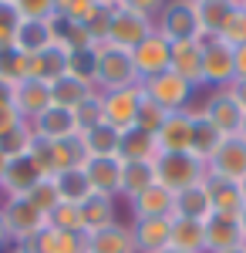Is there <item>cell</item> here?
<instances>
[{"label":"cell","mask_w":246,"mask_h":253,"mask_svg":"<svg viewBox=\"0 0 246 253\" xmlns=\"http://www.w3.org/2000/svg\"><path fill=\"white\" fill-rule=\"evenodd\" d=\"M240 135H243V138H246V118H243V128H240Z\"/></svg>","instance_id":"6f0895ef"},{"label":"cell","mask_w":246,"mask_h":253,"mask_svg":"<svg viewBox=\"0 0 246 253\" xmlns=\"http://www.w3.org/2000/svg\"><path fill=\"white\" fill-rule=\"evenodd\" d=\"M203 230H206V253H229L246 247L243 233H240V223L226 219V216H212L209 213L203 219Z\"/></svg>","instance_id":"ac0fdd59"},{"label":"cell","mask_w":246,"mask_h":253,"mask_svg":"<svg viewBox=\"0 0 246 253\" xmlns=\"http://www.w3.org/2000/svg\"><path fill=\"white\" fill-rule=\"evenodd\" d=\"M81 226H84V236L88 233H98V230H105V226H112L118 223V216H115V199L112 196H101V193H91L81 206Z\"/></svg>","instance_id":"d4e9b609"},{"label":"cell","mask_w":246,"mask_h":253,"mask_svg":"<svg viewBox=\"0 0 246 253\" xmlns=\"http://www.w3.org/2000/svg\"><path fill=\"white\" fill-rule=\"evenodd\" d=\"M7 162H10V159H7V156H0V179H3V172H7Z\"/></svg>","instance_id":"db71d44e"},{"label":"cell","mask_w":246,"mask_h":253,"mask_svg":"<svg viewBox=\"0 0 246 253\" xmlns=\"http://www.w3.org/2000/svg\"><path fill=\"white\" fill-rule=\"evenodd\" d=\"M84 253H138L135 250V236L132 226L125 223H112L98 233L84 236Z\"/></svg>","instance_id":"ffe728a7"},{"label":"cell","mask_w":246,"mask_h":253,"mask_svg":"<svg viewBox=\"0 0 246 253\" xmlns=\"http://www.w3.org/2000/svg\"><path fill=\"white\" fill-rule=\"evenodd\" d=\"M20 10V20H51L54 17V0H14Z\"/></svg>","instance_id":"f6af8a7d"},{"label":"cell","mask_w":246,"mask_h":253,"mask_svg":"<svg viewBox=\"0 0 246 253\" xmlns=\"http://www.w3.org/2000/svg\"><path fill=\"white\" fill-rule=\"evenodd\" d=\"M189 3H206V0H189Z\"/></svg>","instance_id":"94428289"},{"label":"cell","mask_w":246,"mask_h":253,"mask_svg":"<svg viewBox=\"0 0 246 253\" xmlns=\"http://www.w3.org/2000/svg\"><path fill=\"white\" fill-rule=\"evenodd\" d=\"M206 172L226 182L246 179V138L243 135H226L223 145L216 149V156L206 162Z\"/></svg>","instance_id":"30bf717a"},{"label":"cell","mask_w":246,"mask_h":253,"mask_svg":"<svg viewBox=\"0 0 246 253\" xmlns=\"http://www.w3.org/2000/svg\"><path fill=\"white\" fill-rule=\"evenodd\" d=\"M189 115H192V135H189V152L199 162H209V159L216 156V149L223 145V132L212 125V122H206V118L199 115V112H192L189 108Z\"/></svg>","instance_id":"cb8c5ba5"},{"label":"cell","mask_w":246,"mask_h":253,"mask_svg":"<svg viewBox=\"0 0 246 253\" xmlns=\"http://www.w3.org/2000/svg\"><path fill=\"white\" fill-rule=\"evenodd\" d=\"M38 179H44V175L38 172V166H34L27 156H17V159L7 162V172H3V179H0V193H3V199L24 196Z\"/></svg>","instance_id":"603a6c76"},{"label":"cell","mask_w":246,"mask_h":253,"mask_svg":"<svg viewBox=\"0 0 246 253\" xmlns=\"http://www.w3.org/2000/svg\"><path fill=\"white\" fill-rule=\"evenodd\" d=\"M95 61H98V51H95V47L71 51V54H68V75L88 81V84H95Z\"/></svg>","instance_id":"b9f144b4"},{"label":"cell","mask_w":246,"mask_h":253,"mask_svg":"<svg viewBox=\"0 0 246 253\" xmlns=\"http://www.w3.org/2000/svg\"><path fill=\"white\" fill-rule=\"evenodd\" d=\"M236 186H240V193H243V203H246V179H240Z\"/></svg>","instance_id":"9f6ffc18"},{"label":"cell","mask_w":246,"mask_h":253,"mask_svg":"<svg viewBox=\"0 0 246 253\" xmlns=\"http://www.w3.org/2000/svg\"><path fill=\"white\" fill-rule=\"evenodd\" d=\"M128 203H132L135 219H172L175 216V193L165 189L162 182H152L145 193H138Z\"/></svg>","instance_id":"9a60e30c"},{"label":"cell","mask_w":246,"mask_h":253,"mask_svg":"<svg viewBox=\"0 0 246 253\" xmlns=\"http://www.w3.org/2000/svg\"><path fill=\"white\" fill-rule=\"evenodd\" d=\"M165 118H169V112L159 108V105H155L152 98H145V91H142V105H138V115H135V128H142V132L155 135V132L162 128Z\"/></svg>","instance_id":"ab89813d"},{"label":"cell","mask_w":246,"mask_h":253,"mask_svg":"<svg viewBox=\"0 0 246 253\" xmlns=\"http://www.w3.org/2000/svg\"><path fill=\"white\" fill-rule=\"evenodd\" d=\"M75 122H78V135L88 132V128H95V125H101V98H98V91L75 108Z\"/></svg>","instance_id":"ee69618b"},{"label":"cell","mask_w":246,"mask_h":253,"mask_svg":"<svg viewBox=\"0 0 246 253\" xmlns=\"http://www.w3.org/2000/svg\"><path fill=\"white\" fill-rule=\"evenodd\" d=\"M98 10H101L98 0H54V14L75 20V24H88Z\"/></svg>","instance_id":"74e56055"},{"label":"cell","mask_w":246,"mask_h":253,"mask_svg":"<svg viewBox=\"0 0 246 253\" xmlns=\"http://www.w3.org/2000/svg\"><path fill=\"white\" fill-rule=\"evenodd\" d=\"M122 7H128V10H138V14H145V17H159V10L165 7V0H122Z\"/></svg>","instance_id":"7dc6e473"},{"label":"cell","mask_w":246,"mask_h":253,"mask_svg":"<svg viewBox=\"0 0 246 253\" xmlns=\"http://www.w3.org/2000/svg\"><path fill=\"white\" fill-rule=\"evenodd\" d=\"M98 61H95V88L98 91H118V88H132L142 84L135 71L132 51H122L112 44H98Z\"/></svg>","instance_id":"6da1fadb"},{"label":"cell","mask_w":246,"mask_h":253,"mask_svg":"<svg viewBox=\"0 0 246 253\" xmlns=\"http://www.w3.org/2000/svg\"><path fill=\"white\" fill-rule=\"evenodd\" d=\"M155 31L169 44L179 41H203V24H199V10L189 0H165V7L155 17Z\"/></svg>","instance_id":"3957f363"},{"label":"cell","mask_w":246,"mask_h":253,"mask_svg":"<svg viewBox=\"0 0 246 253\" xmlns=\"http://www.w3.org/2000/svg\"><path fill=\"white\" fill-rule=\"evenodd\" d=\"M229 253H246V247H240V250H229Z\"/></svg>","instance_id":"91938a15"},{"label":"cell","mask_w":246,"mask_h":253,"mask_svg":"<svg viewBox=\"0 0 246 253\" xmlns=\"http://www.w3.org/2000/svg\"><path fill=\"white\" fill-rule=\"evenodd\" d=\"M132 236L138 253H162L172 243V219H135Z\"/></svg>","instance_id":"7402d4cb"},{"label":"cell","mask_w":246,"mask_h":253,"mask_svg":"<svg viewBox=\"0 0 246 253\" xmlns=\"http://www.w3.org/2000/svg\"><path fill=\"white\" fill-rule=\"evenodd\" d=\"M206 162H199L192 152H159L155 156V182H162L172 193L206 182Z\"/></svg>","instance_id":"7a4b0ae2"},{"label":"cell","mask_w":246,"mask_h":253,"mask_svg":"<svg viewBox=\"0 0 246 253\" xmlns=\"http://www.w3.org/2000/svg\"><path fill=\"white\" fill-rule=\"evenodd\" d=\"M14 108L20 112L24 122H34L41 112H47L54 101H51V84L41 78H24V81H14Z\"/></svg>","instance_id":"7c38bea8"},{"label":"cell","mask_w":246,"mask_h":253,"mask_svg":"<svg viewBox=\"0 0 246 253\" xmlns=\"http://www.w3.org/2000/svg\"><path fill=\"white\" fill-rule=\"evenodd\" d=\"M17 253H84V233H64L54 226H44L27 243H17Z\"/></svg>","instance_id":"2e32d148"},{"label":"cell","mask_w":246,"mask_h":253,"mask_svg":"<svg viewBox=\"0 0 246 253\" xmlns=\"http://www.w3.org/2000/svg\"><path fill=\"white\" fill-rule=\"evenodd\" d=\"M155 182V159L152 162H122V196L135 199Z\"/></svg>","instance_id":"1f68e13d"},{"label":"cell","mask_w":246,"mask_h":253,"mask_svg":"<svg viewBox=\"0 0 246 253\" xmlns=\"http://www.w3.org/2000/svg\"><path fill=\"white\" fill-rule=\"evenodd\" d=\"M175 216H182V219H206V216H209L206 182H199V186H189V189L175 193Z\"/></svg>","instance_id":"836d02e7"},{"label":"cell","mask_w":246,"mask_h":253,"mask_svg":"<svg viewBox=\"0 0 246 253\" xmlns=\"http://www.w3.org/2000/svg\"><path fill=\"white\" fill-rule=\"evenodd\" d=\"M98 98H101V122L105 125H112L118 132L135 128V115L142 105V84L118 88V91H98Z\"/></svg>","instance_id":"52a82bcc"},{"label":"cell","mask_w":246,"mask_h":253,"mask_svg":"<svg viewBox=\"0 0 246 253\" xmlns=\"http://www.w3.org/2000/svg\"><path fill=\"white\" fill-rule=\"evenodd\" d=\"M169 54H172V44L159 31H152L149 38L142 41L138 47L132 51V61H135V71H138V81L152 78V75H162L169 71Z\"/></svg>","instance_id":"8fae6325"},{"label":"cell","mask_w":246,"mask_h":253,"mask_svg":"<svg viewBox=\"0 0 246 253\" xmlns=\"http://www.w3.org/2000/svg\"><path fill=\"white\" fill-rule=\"evenodd\" d=\"M142 91L145 98H152L159 108H165V112H186L192 105V88L186 78H179L175 71H162V75H152V78L142 81Z\"/></svg>","instance_id":"5b68a950"},{"label":"cell","mask_w":246,"mask_h":253,"mask_svg":"<svg viewBox=\"0 0 246 253\" xmlns=\"http://www.w3.org/2000/svg\"><path fill=\"white\" fill-rule=\"evenodd\" d=\"M84 175L91 182V193L101 196H122V159L118 156H95V159H84Z\"/></svg>","instance_id":"5bb4252c"},{"label":"cell","mask_w":246,"mask_h":253,"mask_svg":"<svg viewBox=\"0 0 246 253\" xmlns=\"http://www.w3.org/2000/svg\"><path fill=\"white\" fill-rule=\"evenodd\" d=\"M236 223H240V233H243V240H246V206L240 210V216H236Z\"/></svg>","instance_id":"f5cc1de1"},{"label":"cell","mask_w":246,"mask_h":253,"mask_svg":"<svg viewBox=\"0 0 246 253\" xmlns=\"http://www.w3.org/2000/svg\"><path fill=\"white\" fill-rule=\"evenodd\" d=\"M20 125H24V118H20V112L14 108V101H0V135L14 132Z\"/></svg>","instance_id":"bcb514c9"},{"label":"cell","mask_w":246,"mask_h":253,"mask_svg":"<svg viewBox=\"0 0 246 253\" xmlns=\"http://www.w3.org/2000/svg\"><path fill=\"white\" fill-rule=\"evenodd\" d=\"M84 145H81V135L64 138V142H51V175H61L68 169H81L84 166Z\"/></svg>","instance_id":"4dcf8cb0"},{"label":"cell","mask_w":246,"mask_h":253,"mask_svg":"<svg viewBox=\"0 0 246 253\" xmlns=\"http://www.w3.org/2000/svg\"><path fill=\"white\" fill-rule=\"evenodd\" d=\"M10 243V233H7V226H3V216H0V250Z\"/></svg>","instance_id":"816d5d0a"},{"label":"cell","mask_w":246,"mask_h":253,"mask_svg":"<svg viewBox=\"0 0 246 253\" xmlns=\"http://www.w3.org/2000/svg\"><path fill=\"white\" fill-rule=\"evenodd\" d=\"M236 3L240 0H206V3H196L199 24H203V38H219V31H223V24H226V17L233 14Z\"/></svg>","instance_id":"d6a6232c"},{"label":"cell","mask_w":246,"mask_h":253,"mask_svg":"<svg viewBox=\"0 0 246 253\" xmlns=\"http://www.w3.org/2000/svg\"><path fill=\"white\" fill-rule=\"evenodd\" d=\"M169 71H175L179 78H186L192 88L206 84L203 81V41H179V44H172Z\"/></svg>","instance_id":"e0dca14e"},{"label":"cell","mask_w":246,"mask_h":253,"mask_svg":"<svg viewBox=\"0 0 246 253\" xmlns=\"http://www.w3.org/2000/svg\"><path fill=\"white\" fill-rule=\"evenodd\" d=\"M34 138H44V142H64V138L78 135V122L71 108H61V105H51L47 112H41L34 122H27Z\"/></svg>","instance_id":"4fadbf2b"},{"label":"cell","mask_w":246,"mask_h":253,"mask_svg":"<svg viewBox=\"0 0 246 253\" xmlns=\"http://www.w3.org/2000/svg\"><path fill=\"white\" fill-rule=\"evenodd\" d=\"M31 138H34V132H31V125L24 122L20 128L7 132V135H0V156H7V159L27 156V149H31Z\"/></svg>","instance_id":"60d3db41"},{"label":"cell","mask_w":246,"mask_h":253,"mask_svg":"<svg viewBox=\"0 0 246 253\" xmlns=\"http://www.w3.org/2000/svg\"><path fill=\"white\" fill-rule=\"evenodd\" d=\"M219 41H226L229 47H240V44H246V7H233V14L226 17V24H223V31H219Z\"/></svg>","instance_id":"7bdbcfd3"},{"label":"cell","mask_w":246,"mask_h":253,"mask_svg":"<svg viewBox=\"0 0 246 253\" xmlns=\"http://www.w3.org/2000/svg\"><path fill=\"white\" fill-rule=\"evenodd\" d=\"M0 216H3V226L14 243H27L31 236H38L44 226H47V216L34 210L24 196H10L0 203Z\"/></svg>","instance_id":"8992f818"},{"label":"cell","mask_w":246,"mask_h":253,"mask_svg":"<svg viewBox=\"0 0 246 253\" xmlns=\"http://www.w3.org/2000/svg\"><path fill=\"white\" fill-rule=\"evenodd\" d=\"M24 199L34 206V210H41V213L47 216L51 210H54L57 203H61V196H57V186H54V179L51 175H44V179H38L27 193H24Z\"/></svg>","instance_id":"8d00e7d4"},{"label":"cell","mask_w":246,"mask_h":253,"mask_svg":"<svg viewBox=\"0 0 246 253\" xmlns=\"http://www.w3.org/2000/svg\"><path fill=\"white\" fill-rule=\"evenodd\" d=\"M162 253H182V250H172V247H165V250H162Z\"/></svg>","instance_id":"680465c9"},{"label":"cell","mask_w":246,"mask_h":253,"mask_svg":"<svg viewBox=\"0 0 246 253\" xmlns=\"http://www.w3.org/2000/svg\"><path fill=\"white\" fill-rule=\"evenodd\" d=\"M206 193H209V213L212 216H226V219H236L240 210H243V193L236 182H226V179H216V175H206Z\"/></svg>","instance_id":"44dd1931"},{"label":"cell","mask_w":246,"mask_h":253,"mask_svg":"<svg viewBox=\"0 0 246 253\" xmlns=\"http://www.w3.org/2000/svg\"><path fill=\"white\" fill-rule=\"evenodd\" d=\"M81 145H84V156H118V145H122V132L112 128V125H95L88 132H81Z\"/></svg>","instance_id":"f1b7e54d"},{"label":"cell","mask_w":246,"mask_h":253,"mask_svg":"<svg viewBox=\"0 0 246 253\" xmlns=\"http://www.w3.org/2000/svg\"><path fill=\"white\" fill-rule=\"evenodd\" d=\"M226 91H229L233 98H236L240 105H243V112H246V78H236V81H233V84L226 88Z\"/></svg>","instance_id":"681fc988"},{"label":"cell","mask_w":246,"mask_h":253,"mask_svg":"<svg viewBox=\"0 0 246 253\" xmlns=\"http://www.w3.org/2000/svg\"><path fill=\"white\" fill-rule=\"evenodd\" d=\"M233 61H236V78H246V44L233 47ZM233 78V81H236Z\"/></svg>","instance_id":"c3c4849f"},{"label":"cell","mask_w":246,"mask_h":253,"mask_svg":"<svg viewBox=\"0 0 246 253\" xmlns=\"http://www.w3.org/2000/svg\"><path fill=\"white\" fill-rule=\"evenodd\" d=\"M236 78L233 47L219 38H203V81L212 88H229Z\"/></svg>","instance_id":"ba28073f"},{"label":"cell","mask_w":246,"mask_h":253,"mask_svg":"<svg viewBox=\"0 0 246 253\" xmlns=\"http://www.w3.org/2000/svg\"><path fill=\"white\" fill-rule=\"evenodd\" d=\"M189 135H192V115L186 112H172L162 128L155 132V149L159 152H189Z\"/></svg>","instance_id":"d6986e66"},{"label":"cell","mask_w":246,"mask_h":253,"mask_svg":"<svg viewBox=\"0 0 246 253\" xmlns=\"http://www.w3.org/2000/svg\"><path fill=\"white\" fill-rule=\"evenodd\" d=\"M47 226L64 230V233H84V226H81V210H78L75 203H57L54 210L47 213Z\"/></svg>","instance_id":"f35d334b"},{"label":"cell","mask_w":246,"mask_h":253,"mask_svg":"<svg viewBox=\"0 0 246 253\" xmlns=\"http://www.w3.org/2000/svg\"><path fill=\"white\" fill-rule=\"evenodd\" d=\"M155 156H159L155 135L142 132V128L122 132V145H118V159H122V162H152Z\"/></svg>","instance_id":"83f0119b"},{"label":"cell","mask_w":246,"mask_h":253,"mask_svg":"<svg viewBox=\"0 0 246 253\" xmlns=\"http://www.w3.org/2000/svg\"><path fill=\"white\" fill-rule=\"evenodd\" d=\"M240 7H246V0H240Z\"/></svg>","instance_id":"6125c7cd"},{"label":"cell","mask_w":246,"mask_h":253,"mask_svg":"<svg viewBox=\"0 0 246 253\" xmlns=\"http://www.w3.org/2000/svg\"><path fill=\"white\" fill-rule=\"evenodd\" d=\"M98 3H101V7H118L122 0H98Z\"/></svg>","instance_id":"11a10c76"},{"label":"cell","mask_w":246,"mask_h":253,"mask_svg":"<svg viewBox=\"0 0 246 253\" xmlns=\"http://www.w3.org/2000/svg\"><path fill=\"white\" fill-rule=\"evenodd\" d=\"M68 47H61V44H51L47 51H41L38 54V78L41 81H57V78H64L68 75Z\"/></svg>","instance_id":"d590c367"},{"label":"cell","mask_w":246,"mask_h":253,"mask_svg":"<svg viewBox=\"0 0 246 253\" xmlns=\"http://www.w3.org/2000/svg\"><path fill=\"white\" fill-rule=\"evenodd\" d=\"M54 186H57L61 203H75V206H81V203L91 196V182H88L84 169H68V172L54 175Z\"/></svg>","instance_id":"e575fe53"},{"label":"cell","mask_w":246,"mask_h":253,"mask_svg":"<svg viewBox=\"0 0 246 253\" xmlns=\"http://www.w3.org/2000/svg\"><path fill=\"white\" fill-rule=\"evenodd\" d=\"M95 91H98L95 84L75 78V75H64V78L51 81V101H54V105H61V108H71V112H75L81 101H88Z\"/></svg>","instance_id":"4316f807"},{"label":"cell","mask_w":246,"mask_h":253,"mask_svg":"<svg viewBox=\"0 0 246 253\" xmlns=\"http://www.w3.org/2000/svg\"><path fill=\"white\" fill-rule=\"evenodd\" d=\"M172 250L182 253H206V230H203V219H182V216H172Z\"/></svg>","instance_id":"484cf974"},{"label":"cell","mask_w":246,"mask_h":253,"mask_svg":"<svg viewBox=\"0 0 246 253\" xmlns=\"http://www.w3.org/2000/svg\"><path fill=\"white\" fill-rule=\"evenodd\" d=\"M199 115L206 118V122H212L223 135H240L246 112H243V105L229 95L226 88H216V91L206 98V105L199 108Z\"/></svg>","instance_id":"9c48e42d"},{"label":"cell","mask_w":246,"mask_h":253,"mask_svg":"<svg viewBox=\"0 0 246 253\" xmlns=\"http://www.w3.org/2000/svg\"><path fill=\"white\" fill-rule=\"evenodd\" d=\"M155 31V20L138 14V10H128V7H112V17H108V34H105V44L112 47H122V51H135L142 41Z\"/></svg>","instance_id":"277c9868"},{"label":"cell","mask_w":246,"mask_h":253,"mask_svg":"<svg viewBox=\"0 0 246 253\" xmlns=\"http://www.w3.org/2000/svg\"><path fill=\"white\" fill-rule=\"evenodd\" d=\"M10 95H14V84L10 81H0V101H10Z\"/></svg>","instance_id":"f907efd6"},{"label":"cell","mask_w":246,"mask_h":253,"mask_svg":"<svg viewBox=\"0 0 246 253\" xmlns=\"http://www.w3.org/2000/svg\"><path fill=\"white\" fill-rule=\"evenodd\" d=\"M51 44H54V38H51V24L47 20H20L17 51H24V54H41Z\"/></svg>","instance_id":"f546056e"}]
</instances>
